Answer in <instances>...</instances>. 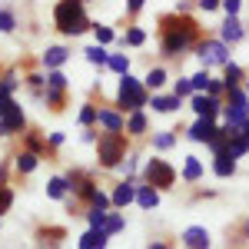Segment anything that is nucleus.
<instances>
[{
	"label": "nucleus",
	"mask_w": 249,
	"mask_h": 249,
	"mask_svg": "<svg viewBox=\"0 0 249 249\" xmlns=\"http://www.w3.org/2000/svg\"><path fill=\"white\" fill-rule=\"evenodd\" d=\"M3 179H7V166H0V186H3Z\"/></svg>",
	"instance_id": "50"
},
{
	"label": "nucleus",
	"mask_w": 249,
	"mask_h": 249,
	"mask_svg": "<svg viewBox=\"0 0 249 249\" xmlns=\"http://www.w3.org/2000/svg\"><path fill=\"white\" fill-rule=\"evenodd\" d=\"M67 60H70V50H67V47H47V50H43V67H47V70H60Z\"/></svg>",
	"instance_id": "15"
},
{
	"label": "nucleus",
	"mask_w": 249,
	"mask_h": 249,
	"mask_svg": "<svg viewBox=\"0 0 249 249\" xmlns=\"http://www.w3.org/2000/svg\"><path fill=\"white\" fill-rule=\"evenodd\" d=\"M83 143H96V133L90 130V126H87V133H83Z\"/></svg>",
	"instance_id": "47"
},
{
	"label": "nucleus",
	"mask_w": 249,
	"mask_h": 249,
	"mask_svg": "<svg viewBox=\"0 0 249 249\" xmlns=\"http://www.w3.org/2000/svg\"><path fill=\"white\" fill-rule=\"evenodd\" d=\"M146 249H166V243H153V246H146Z\"/></svg>",
	"instance_id": "51"
},
{
	"label": "nucleus",
	"mask_w": 249,
	"mask_h": 249,
	"mask_svg": "<svg viewBox=\"0 0 249 249\" xmlns=\"http://www.w3.org/2000/svg\"><path fill=\"white\" fill-rule=\"evenodd\" d=\"M93 34H96V43H103V47H110V43L116 40V34L110 30V27H103V23H100V27H93Z\"/></svg>",
	"instance_id": "37"
},
{
	"label": "nucleus",
	"mask_w": 249,
	"mask_h": 249,
	"mask_svg": "<svg viewBox=\"0 0 249 249\" xmlns=\"http://www.w3.org/2000/svg\"><path fill=\"white\" fill-rule=\"evenodd\" d=\"M196 7L210 14V10H219V7H223V0H196Z\"/></svg>",
	"instance_id": "42"
},
{
	"label": "nucleus",
	"mask_w": 249,
	"mask_h": 249,
	"mask_svg": "<svg viewBox=\"0 0 249 249\" xmlns=\"http://www.w3.org/2000/svg\"><path fill=\"white\" fill-rule=\"evenodd\" d=\"M173 143H176V136H173L170 130H163V133H156V136H153V150H170Z\"/></svg>",
	"instance_id": "35"
},
{
	"label": "nucleus",
	"mask_w": 249,
	"mask_h": 249,
	"mask_svg": "<svg viewBox=\"0 0 249 249\" xmlns=\"http://www.w3.org/2000/svg\"><path fill=\"white\" fill-rule=\"evenodd\" d=\"M246 37V27H243V20L239 17H226L223 20V27H219V40H223V43H239V40Z\"/></svg>",
	"instance_id": "11"
},
{
	"label": "nucleus",
	"mask_w": 249,
	"mask_h": 249,
	"mask_svg": "<svg viewBox=\"0 0 249 249\" xmlns=\"http://www.w3.org/2000/svg\"><path fill=\"white\" fill-rule=\"evenodd\" d=\"M14 206V193H10V186H0V216Z\"/></svg>",
	"instance_id": "41"
},
{
	"label": "nucleus",
	"mask_w": 249,
	"mask_h": 249,
	"mask_svg": "<svg viewBox=\"0 0 249 249\" xmlns=\"http://www.w3.org/2000/svg\"><path fill=\"white\" fill-rule=\"evenodd\" d=\"M193 90H196V93H206V90H210V70H199V73H193Z\"/></svg>",
	"instance_id": "33"
},
{
	"label": "nucleus",
	"mask_w": 249,
	"mask_h": 249,
	"mask_svg": "<svg viewBox=\"0 0 249 249\" xmlns=\"http://www.w3.org/2000/svg\"><path fill=\"white\" fill-rule=\"evenodd\" d=\"M216 130H219V123L213 116H196V123L186 130V136H190L193 143H210L213 136H216Z\"/></svg>",
	"instance_id": "8"
},
{
	"label": "nucleus",
	"mask_w": 249,
	"mask_h": 249,
	"mask_svg": "<svg viewBox=\"0 0 249 249\" xmlns=\"http://www.w3.org/2000/svg\"><path fill=\"white\" fill-rule=\"evenodd\" d=\"M107 243H110V232L107 230H87L83 236H80V249H107Z\"/></svg>",
	"instance_id": "14"
},
{
	"label": "nucleus",
	"mask_w": 249,
	"mask_h": 249,
	"mask_svg": "<svg viewBox=\"0 0 249 249\" xmlns=\"http://www.w3.org/2000/svg\"><path fill=\"white\" fill-rule=\"evenodd\" d=\"M196 57L203 60V70L210 67H226L230 63V43H223L219 37H206L196 43Z\"/></svg>",
	"instance_id": "5"
},
{
	"label": "nucleus",
	"mask_w": 249,
	"mask_h": 249,
	"mask_svg": "<svg viewBox=\"0 0 249 249\" xmlns=\"http://www.w3.org/2000/svg\"><path fill=\"white\" fill-rule=\"evenodd\" d=\"M80 126H93L96 120H100V107H93V103H83V110H80Z\"/></svg>",
	"instance_id": "28"
},
{
	"label": "nucleus",
	"mask_w": 249,
	"mask_h": 249,
	"mask_svg": "<svg viewBox=\"0 0 249 249\" xmlns=\"http://www.w3.org/2000/svg\"><path fill=\"white\" fill-rule=\"evenodd\" d=\"M110 199H113V210H126L130 203H136V179H123V183L110 193Z\"/></svg>",
	"instance_id": "10"
},
{
	"label": "nucleus",
	"mask_w": 249,
	"mask_h": 249,
	"mask_svg": "<svg viewBox=\"0 0 249 249\" xmlns=\"http://www.w3.org/2000/svg\"><path fill=\"white\" fill-rule=\"evenodd\" d=\"M223 70H226V77H223V80H226V87H230V90H236V87L243 83V67H239V63H232V60H230V63H226ZM226 96H230V93H226Z\"/></svg>",
	"instance_id": "26"
},
{
	"label": "nucleus",
	"mask_w": 249,
	"mask_h": 249,
	"mask_svg": "<svg viewBox=\"0 0 249 249\" xmlns=\"http://www.w3.org/2000/svg\"><path fill=\"white\" fill-rule=\"evenodd\" d=\"M120 43H123V47H143V43H146V30L130 27V30H126V37L120 40Z\"/></svg>",
	"instance_id": "30"
},
{
	"label": "nucleus",
	"mask_w": 249,
	"mask_h": 249,
	"mask_svg": "<svg viewBox=\"0 0 249 249\" xmlns=\"http://www.w3.org/2000/svg\"><path fill=\"white\" fill-rule=\"evenodd\" d=\"M183 246L186 249H210V232H206V226H186L183 230Z\"/></svg>",
	"instance_id": "13"
},
{
	"label": "nucleus",
	"mask_w": 249,
	"mask_h": 249,
	"mask_svg": "<svg viewBox=\"0 0 249 249\" xmlns=\"http://www.w3.org/2000/svg\"><path fill=\"white\" fill-rule=\"evenodd\" d=\"M107 216H110L107 210H96V206H90V213H87L90 230H107Z\"/></svg>",
	"instance_id": "29"
},
{
	"label": "nucleus",
	"mask_w": 249,
	"mask_h": 249,
	"mask_svg": "<svg viewBox=\"0 0 249 249\" xmlns=\"http://www.w3.org/2000/svg\"><path fill=\"white\" fill-rule=\"evenodd\" d=\"M243 236H246V243H249V219L243 223Z\"/></svg>",
	"instance_id": "49"
},
{
	"label": "nucleus",
	"mask_w": 249,
	"mask_h": 249,
	"mask_svg": "<svg viewBox=\"0 0 249 249\" xmlns=\"http://www.w3.org/2000/svg\"><path fill=\"white\" fill-rule=\"evenodd\" d=\"M213 173H216L219 179H230L232 173H236V160H232L230 153H219V156H213Z\"/></svg>",
	"instance_id": "18"
},
{
	"label": "nucleus",
	"mask_w": 249,
	"mask_h": 249,
	"mask_svg": "<svg viewBox=\"0 0 249 249\" xmlns=\"http://www.w3.org/2000/svg\"><path fill=\"white\" fill-rule=\"evenodd\" d=\"M246 93H249V80H246Z\"/></svg>",
	"instance_id": "52"
},
{
	"label": "nucleus",
	"mask_w": 249,
	"mask_h": 249,
	"mask_svg": "<svg viewBox=\"0 0 249 249\" xmlns=\"http://www.w3.org/2000/svg\"><path fill=\"white\" fill-rule=\"evenodd\" d=\"M210 96H216V100H223V96L230 93V87H226V80H210V90H206Z\"/></svg>",
	"instance_id": "38"
},
{
	"label": "nucleus",
	"mask_w": 249,
	"mask_h": 249,
	"mask_svg": "<svg viewBox=\"0 0 249 249\" xmlns=\"http://www.w3.org/2000/svg\"><path fill=\"white\" fill-rule=\"evenodd\" d=\"M96 123L103 126V133H123L126 130V116L116 113V110H107V107H100V120Z\"/></svg>",
	"instance_id": "12"
},
{
	"label": "nucleus",
	"mask_w": 249,
	"mask_h": 249,
	"mask_svg": "<svg viewBox=\"0 0 249 249\" xmlns=\"http://www.w3.org/2000/svg\"><path fill=\"white\" fill-rule=\"evenodd\" d=\"M67 193H70L67 176H53V179L47 183V196H50V199H67Z\"/></svg>",
	"instance_id": "22"
},
{
	"label": "nucleus",
	"mask_w": 249,
	"mask_h": 249,
	"mask_svg": "<svg viewBox=\"0 0 249 249\" xmlns=\"http://www.w3.org/2000/svg\"><path fill=\"white\" fill-rule=\"evenodd\" d=\"M37 153H30V150H23V153H17V160H14V170L17 173H34L37 170Z\"/></svg>",
	"instance_id": "23"
},
{
	"label": "nucleus",
	"mask_w": 249,
	"mask_h": 249,
	"mask_svg": "<svg viewBox=\"0 0 249 249\" xmlns=\"http://www.w3.org/2000/svg\"><path fill=\"white\" fill-rule=\"evenodd\" d=\"M226 17H239V10H243V0H223V7H219Z\"/></svg>",
	"instance_id": "40"
},
{
	"label": "nucleus",
	"mask_w": 249,
	"mask_h": 249,
	"mask_svg": "<svg viewBox=\"0 0 249 249\" xmlns=\"http://www.w3.org/2000/svg\"><path fill=\"white\" fill-rule=\"evenodd\" d=\"M150 107H153L156 113H176L179 107H183V100L173 93V96H160V93H153L150 96Z\"/></svg>",
	"instance_id": "16"
},
{
	"label": "nucleus",
	"mask_w": 249,
	"mask_h": 249,
	"mask_svg": "<svg viewBox=\"0 0 249 249\" xmlns=\"http://www.w3.org/2000/svg\"><path fill=\"white\" fill-rule=\"evenodd\" d=\"M136 160H140V156H136V153H130L126 160H123V163H120V166H116V170L123 173L126 179H133V176H136Z\"/></svg>",
	"instance_id": "36"
},
{
	"label": "nucleus",
	"mask_w": 249,
	"mask_h": 249,
	"mask_svg": "<svg viewBox=\"0 0 249 249\" xmlns=\"http://www.w3.org/2000/svg\"><path fill=\"white\" fill-rule=\"evenodd\" d=\"M83 53H87V60H90L93 67H107V63H110V53H107V47H103V43H93V47H87Z\"/></svg>",
	"instance_id": "24"
},
{
	"label": "nucleus",
	"mask_w": 249,
	"mask_h": 249,
	"mask_svg": "<svg viewBox=\"0 0 249 249\" xmlns=\"http://www.w3.org/2000/svg\"><path fill=\"white\" fill-rule=\"evenodd\" d=\"M136 203H140L143 210H156V206H160V190H153L150 183L136 186Z\"/></svg>",
	"instance_id": "17"
},
{
	"label": "nucleus",
	"mask_w": 249,
	"mask_h": 249,
	"mask_svg": "<svg viewBox=\"0 0 249 249\" xmlns=\"http://www.w3.org/2000/svg\"><path fill=\"white\" fill-rule=\"evenodd\" d=\"M239 133H243V136H246V140H249V120H246V123H243V126H239Z\"/></svg>",
	"instance_id": "48"
},
{
	"label": "nucleus",
	"mask_w": 249,
	"mask_h": 249,
	"mask_svg": "<svg viewBox=\"0 0 249 249\" xmlns=\"http://www.w3.org/2000/svg\"><path fill=\"white\" fill-rule=\"evenodd\" d=\"M17 30V20H14V14L7 10V7H0V34H14Z\"/></svg>",
	"instance_id": "34"
},
{
	"label": "nucleus",
	"mask_w": 249,
	"mask_h": 249,
	"mask_svg": "<svg viewBox=\"0 0 249 249\" xmlns=\"http://www.w3.org/2000/svg\"><path fill=\"white\" fill-rule=\"evenodd\" d=\"M190 107H193L196 116H213V120H216V116L223 113V100H216V96H210V93H193Z\"/></svg>",
	"instance_id": "7"
},
{
	"label": "nucleus",
	"mask_w": 249,
	"mask_h": 249,
	"mask_svg": "<svg viewBox=\"0 0 249 249\" xmlns=\"http://www.w3.org/2000/svg\"><path fill=\"white\" fill-rule=\"evenodd\" d=\"M43 146H47V143H43V140H37V136H30V140H27V150H30V153H37V156H40V150H43Z\"/></svg>",
	"instance_id": "43"
},
{
	"label": "nucleus",
	"mask_w": 249,
	"mask_h": 249,
	"mask_svg": "<svg viewBox=\"0 0 249 249\" xmlns=\"http://www.w3.org/2000/svg\"><path fill=\"white\" fill-rule=\"evenodd\" d=\"M10 103H14V100H10V96H0V116L7 113V107H10Z\"/></svg>",
	"instance_id": "46"
},
{
	"label": "nucleus",
	"mask_w": 249,
	"mask_h": 249,
	"mask_svg": "<svg viewBox=\"0 0 249 249\" xmlns=\"http://www.w3.org/2000/svg\"><path fill=\"white\" fill-rule=\"evenodd\" d=\"M23 126H27V116H23V110H20L17 103H10V107H7V113L0 116V136L20 133Z\"/></svg>",
	"instance_id": "9"
},
{
	"label": "nucleus",
	"mask_w": 249,
	"mask_h": 249,
	"mask_svg": "<svg viewBox=\"0 0 249 249\" xmlns=\"http://www.w3.org/2000/svg\"><path fill=\"white\" fill-rule=\"evenodd\" d=\"M116 107H123V110H130V113L150 107V90L143 87V80L123 73V77H120V90H116Z\"/></svg>",
	"instance_id": "4"
},
{
	"label": "nucleus",
	"mask_w": 249,
	"mask_h": 249,
	"mask_svg": "<svg viewBox=\"0 0 249 249\" xmlns=\"http://www.w3.org/2000/svg\"><path fill=\"white\" fill-rule=\"evenodd\" d=\"M47 143H50V146H63V133H50V136H47Z\"/></svg>",
	"instance_id": "45"
},
{
	"label": "nucleus",
	"mask_w": 249,
	"mask_h": 249,
	"mask_svg": "<svg viewBox=\"0 0 249 249\" xmlns=\"http://www.w3.org/2000/svg\"><path fill=\"white\" fill-rule=\"evenodd\" d=\"M143 3H146V0H126V10H130V14H140Z\"/></svg>",
	"instance_id": "44"
},
{
	"label": "nucleus",
	"mask_w": 249,
	"mask_h": 249,
	"mask_svg": "<svg viewBox=\"0 0 249 249\" xmlns=\"http://www.w3.org/2000/svg\"><path fill=\"white\" fill-rule=\"evenodd\" d=\"M173 93L179 96V100H190V96L196 93V90H193V80L190 77H179V80H176V87H173Z\"/></svg>",
	"instance_id": "32"
},
{
	"label": "nucleus",
	"mask_w": 249,
	"mask_h": 249,
	"mask_svg": "<svg viewBox=\"0 0 249 249\" xmlns=\"http://www.w3.org/2000/svg\"><path fill=\"white\" fill-rule=\"evenodd\" d=\"M126 160V136L123 133H100L96 140V163L103 170H116Z\"/></svg>",
	"instance_id": "3"
},
{
	"label": "nucleus",
	"mask_w": 249,
	"mask_h": 249,
	"mask_svg": "<svg viewBox=\"0 0 249 249\" xmlns=\"http://www.w3.org/2000/svg\"><path fill=\"white\" fill-rule=\"evenodd\" d=\"M53 23H57V30L70 34V37L90 30V17L83 10V0H60L57 7H53Z\"/></svg>",
	"instance_id": "2"
},
{
	"label": "nucleus",
	"mask_w": 249,
	"mask_h": 249,
	"mask_svg": "<svg viewBox=\"0 0 249 249\" xmlns=\"http://www.w3.org/2000/svg\"><path fill=\"white\" fill-rule=\"evenodd\" d=\"M226 153L232 156V160H243V156L249 153V140L239 130H232V136H230V146H226Z\"/></svg>",
	"instance_id": "19"
},
{
	"label": "nucleus",
	"mask_w": 249,
	"mask_h": 249,
	"mask_svg": "<svg viewBox=\"0 0 249 249\" xmlns=\"http://www.w3.org/2000/svg\"><path fill=\"white\" fill-rule=\"evenodd\" d=\"M107 67H110L113 73L123 77V73H130V57H123V53H110V63H107Z\"/></svg>",
	"instance_id": "31"
},
{
	"label": "nucleus",
	"mask_w": 249,
	"mask_h": 249,
	"mask_svg": "<svg viewBox=\"0 0 249 249\" xmlns=\"http://www.w3.org/2000/svg\"><path fill=\"white\" fill-rule=\"evenodd\" d=\"M163 83H166V70H163V67H153V70L143 77V87H146V90H153V93L163 87Z\"/></svg>",
	"instance_id": "25"
},
{
	"label": "nucleus",
	"mask_w": 249,
	"mask_h": 249,
	"mask_svg": "<svg viewBox=\"0 0 249 249\" xmlns=\"http://www.w3.org/2000/svg\"><path fill=\"white\" fill-rule=\"evenodd\" d=\"M143 183H150L153 190H170V186H176V170H173L166 160H146Z\"/></svg>",
	"instance_id": "6"
},
{
	"label": "nucleus",
	"mask_w": 249,
	"mask_h": 249,
	"mask_svg": "<svg viewBox=\"0 0 249 249\" xmlns=\"http://www.w3.org/2000/svg\"><path fill=\"white\" fill-rule=\"evenodd\" d=\"M126 133L130 136H143L146 133V113H143V110H133V113L126 116Z\"/></svg>",
	"instance_id": "21"
},
{
	"label": "nucleus",
	"mask_w": 249,
	"mask_h": 249,
	"mask_svg": "<svg viewBox=\"0 0 249 249\" xmlns=\"http://www.w3.org/2000/svg\"><path fill=\"white\" fill-rule=\"evenodd\" d=\"M183 179H186V183H199V179H203V163H199V156H186V163H183Z\"/></svg>",
	"instance_id": "20"
},
{
	"label": "nucleus",
	"mask_w": 249,
	"mask_h": 249,
	"mask_svg": "<svg viewBox=\"0 0 249 249\" xmlns=\"http://www.w3.org/2000/svg\"><path fill=\"white\" fill-rule=\"evenodd\" d=\"M120 230H123V213H110V216H107V232L116 236Z\"/></svg>",
	"instance_id": "39"
},
{
	"label": "nucleus",
	"mask_w": 249,
	"mask_h": 249,
	"mask_svg": "<svg viewBox=\"0 0 249 249\" xmlns=\"http://www.w3.org/2000/svg\"><path fill=\"white\" fill-rule=\"evenodd\" d=\"M199 43V23L186 14H170L160 20V50L166 57H183L190 47Z\"/></svg>",
	"instance_id": "1"
},
{
	"label": "nucleus",
	"mask_w": 249,
	"mask_h": 249,
	"mask_svg": "<svg viewBox=\"0 0 249 249\" xmlns=\"http://www.w3.org/2000/svg\"><path fill=\"white\" fill-rule=\"evenodd\" d=\"M70 80L63 77V70H47V90H67Z\"/></svg>",
	"instance_id": "27"
}]
</instances>
